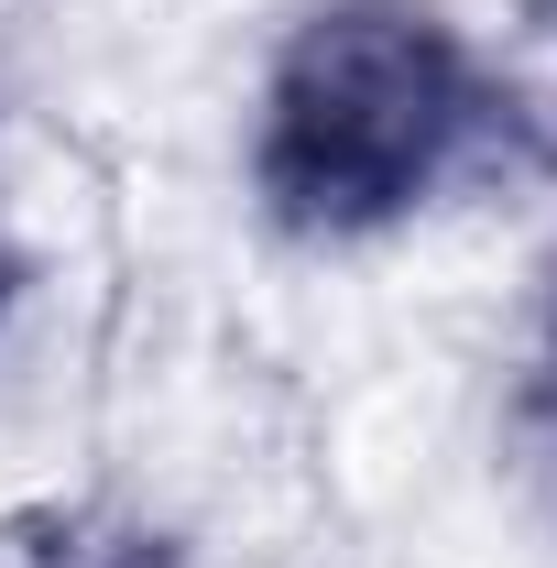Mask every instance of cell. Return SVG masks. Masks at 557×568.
<instances>
[{
    "mask_svg": "<svg viewBox=\"0 0 557 568\" xmlns=\"http://www.w3.org/2000/svg\"><path fill=\"white\" fill-rule=\"evenodd\" d=\"M514 99L437 0H317L252 121V197L295 241H372L470 186Z\"/></svg>",
    "mask_w": 557,
    "mask_h": 568,
    "instance_id": "1",
    "label": "cell"
},
{
    "mask_svg": "<svg viewBox=\"0 0 557 568\" xmlns=\"http://www.w3.org/2000/svg\"><path fill=\"white\" fill-rule=\"evenodd\" d=\"M22 568H175V558H164L153 536H132V525H110V536L77 525V536H55V547H33Z\"/></svg>",
    "mask_w": 557,
    "mask_h": 568,
    "instance_id": "2",
    "label": "cell"
},
{
    "mask_svg": "<svg viewBox=\"0 0 557 568\" xmlns=\"http://www.w3.org/2000/svg\"><path fill=\"white\" fill-rule=\"evenodd\" d=\"M11 284H22V252H11V219H0V306H11Z\"/></svg>",
    "mask_w": 557,
    "mask_h": 568,
    "instance_id": "3",
    "label": "cell"
},
{
    "mask_svg": "<svg viewBox=\"0 0 557 568\" xmlns=\"http://www.w3.org/2000/svg\"><path fill=\"white\" fill-rule=\"evenodd\" d=\"M547 416H557V328H547Z\"/></svg>",
    "mask_w": 557,
    "mask_h": 568,
    "instance_id": "4",
    "label": "cell"
}]
</instances>
